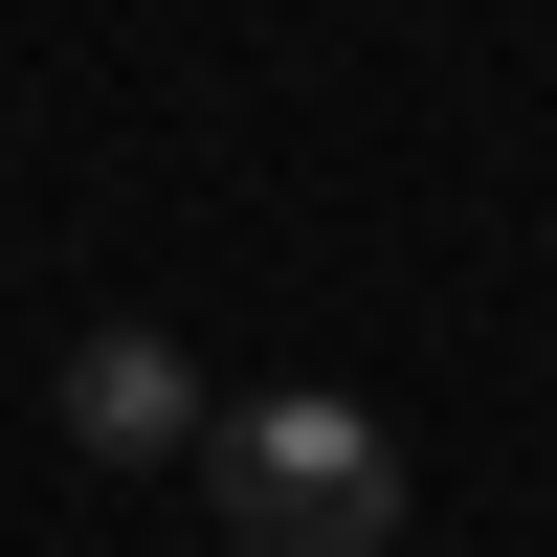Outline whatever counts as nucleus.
<instances>
[{"label":"nucleus","mask_w":557,"mask_h":557,"mask_svg":"<svg viewBox=\"0 0 557 557\" xmlns=\"http://www.w3.org/2000/svg\"><path fill=\"white\" fill-rule=\"evenodd\" d=\"M201 424H223V401H201V357H178L157 312H89V335H67V446H89V469H201Z\"/></svg>","instance_id":"obj_2"},{"label":"nucleus","mask_w":557,"mask_h":557,"mask_svg":"<svg viewBox=\"0 0 557 557\" xmlns=\"http://www.w3.org/2000/svg\"><path fill=\"white\" fill-rule=\"evenodd\" d=\"M201 513L246 535V557H380V535H401V446H380V401L268 380V401L201 424Z\"/></svg>","instance_id":"obj_1"}]
</instances>
